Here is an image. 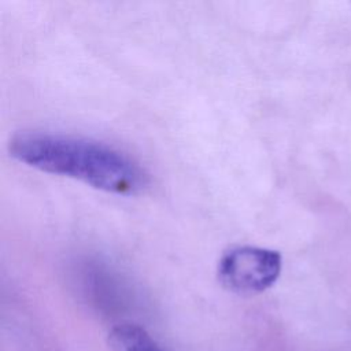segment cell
Listing matches in <instances>:
<instances>
[{
	"label": "cell",
	"mask_w": 351,
	"mask_h": 351,
	"mask_svg": "<svg viewBox=\"0 0 351 351\" xmlns=\"http://www.w3.org/2000/svg\"><path fill=\"white\" fill-rule=\"evenodd\" d=\"M16 160L38 170L77 178L93 188L136 195L148 186V174L129 156L84 137L47 132H22L8 144Z\"/></svg>",
	"instance_id": "obj_1"
},
{
	"label": "cell",
	"mask_w": 351,
	"mask_h": 351,
	"mask_svg": "<svg viewBox=\"0 0 351 351\" xmlns=\"http://www.w3.org/2000/svg\"><path fill=\"white\" fill-rule=\"evenodd\" d=\"M111 351H166L149 333L134 324H121L112 328L108 336Z\"/></svg>",
	"instance_id": "obj_3"
},
{
	"label": "cell",
	"mask_w": 351,
	"mask_h": 351,
	"mask_svg": "<svg viewBox=\"0 0 351 351\" xmlns=\"http://www.w3.org/2000/svg\"><path fill=\"white\" fill-rule=\"evenodd\" d=\"M281 273V255L259 247L228 251L218 265V280L229 291L254 295L270 288Z\"/></svg>",
	"instance_id": "obj_2"
}]
</instances>
